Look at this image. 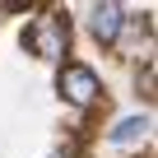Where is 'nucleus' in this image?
Returning a JSON list of instances; mask_svg holds the SVG:
<instances>
[{
  "label": "nucleus",
  "instance_id": "5",
  "mask_svg": "<svg viewBox=\"0 0 158 158\" xmlns=\"http://www.w3.org/2000/svg\"><path fill=\"white\" fill-rule=\"evenodd\" d=\"M56 158H60V153H56Z\"/></svg>",
  "mask_w": 158,
  "mask_h": 158
},
{
  "label": "nucleus",
  "instance_id": "4",
  "mask_svg": "<svg viewBox=\"0 0 158 158\" xmlns=\"http://www.w3.org/2000/svg\"><path fill=\"white\" fill-rule=\"evenodd\" d=\"M149 130V116L144 112H130V116H121L116 126H112V144H130V139H139Z\"/></svg>",
  "mask_w": 158,
  "mask_h": 158
},
{
  "label": "nucleus",
  "instance_id": "1",
  "mask_svg": "<svg viewBox=\"0 0 158 158\" xmlns=\"http://www.w3.org/2000/svg\"><path fill=\"white\" fill-rule=\"evenodd\" d=\"M23 47L37 51V56H47V60L65 56V47H70V19H60V14H42L37 23L23 28Z\"/></svg>",
  "mask_w": 158,
  "mask_h": 158
},
{
  "label": "nucleus",
  "instance_id": "3",
  "mask_svg": "<svg viewBox=\"0 0 158 158\" xmlns=\"http://www.w3.org/2000/svg\"><path fill=\"white\" fill-rule=\"evenodd\" d=\"M121 23H126V10H121V5H112V0H107V5H93V10H89V28H93V37H98L102 47H112V42H116Z\"/></svg>",
  "mask_w": 158,
  "mask_h": 158
},
{
  "label": "nucleus",
  "instance_id": "2",
  "mask_svg": "<svg viewBox=\"0 0 158 158\" xmlns=\"http://www.w3.org/2000/svg\"><path fill=\"white\" fill-rule=\"evenodd\" d=\"M56 89H60V98H65L70 107H93V102H98V93H102L98 74H93L89 65H79V60H70V65L60 70Z\"/></svg>",
  "mask_w": 158,
  "mask_h": 158
}]
</instances>
